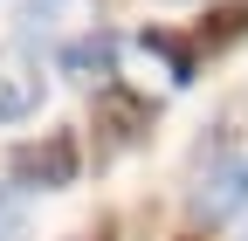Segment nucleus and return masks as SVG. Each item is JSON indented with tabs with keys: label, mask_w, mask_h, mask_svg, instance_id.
<instances>
[{
	"label": "nucleus",
	"mask_w": 248,
	"mask_h": 241,
	"mask_svg": "<svg viewBox=\"0 0 248 241\" xmlns=\"http://www.w3.org/2000/svg\"><path fill=\"white\" fill-rule=\"evenodd\" d=\"M186 241H200V234H186Z\"/></svg>",
	"instance_id": "nucleus-11"
},
{
	"label": "nucleus",
	"mask_w": 248,
	"mask_h": 241,
	"mask_svg": "<svg viewBox=\"0 0 248 241\" xmlns=\"http://www.w3.org/2000/svg\"><path fill=\"white\" fill-rule=\"evenodd\" d=\"M124 76H138L131 90H145V76H159L166 90H186L200 76V48H193V35H179V28H145V35H131L117 48V83Z\"/></svg>",
	"instance_id": "nucleus-2"
},
{
	"label": "nucleus",
	"mask_w": 248,
	"mask_h": 241,
	"mask_svg": "<svg viewBox=\"0 0 248 241\" xmlns=\"http://www.w3.org/2000/svg\"><path fill=\"white\" fill-rule=\"evenodd\" d=\"M42 90H48L42 62H35L21 42H0V124L35 117V110H42Z\"/></svg>",
	"instance_id": "nucleus-6"
},
{
	"label": "nucleus",
	"mask_w": 248,
	"mask_h": 241,
	"mask_svg": "<svg viewBox=\"0 0 248 241\" xmlns=\"http://www.w3.org/2000/svg\"><path fill=\"white\" fill-rule=\"evenodd\" d=\"M241 207H248V152L234 145V152H214L207 172L193 179V193H186V221H193V234H207V227L234 221Z\"/></svg>",
	"instance_id": "nucleus-4"
},
{
	"label": "nucleus",
	"mask_w": 248,
	"mask_h": 241,
	"mask_svg": "<svg viewBox=\"0 0 248 241\" xmlns=\"http://www.w3.org/2000/svg\"><path fill=\"white\" fill-rule=\"evenodd\" d=\"M28 234V200L14 186H0V241H21Z\"/></svg>",
	"instance_id": "nucleus-9"
},
{
	"label": "nucleus",
	"mask_w": 248,
	"mask_h": 241,
	"mask_svg": "<svg viewBox=\"0 0 248 241\" xmlns=\"http://www.w3.org/2000/svg\"><path fill=\"white\" fill-rule=\"evenodd\" d=\"M152 124H159V97H145L131 83H104L90 97V152H97V166L152 145Z\"/></svg>",
	"instance_id": "nucleus-1"
},
{
	"label": "nucleus",
	"mask_w": 248,
	"mask_h": 241,
	"mask_svg": "<svg viewBox=\"0 0 248 241\" xmlns=\"http://www.w3.org/2000/svg\"><path fill=\"white\" fill-rule=\"evenodd\" d=\"M69 241H117V214H90V221H83Z\"/></svg>",
	"instance_id": "nucleus-10"
},
{
	"label": "nucleus",
	"mask_w": 248,
	"mask_h": 241,
	"mask_svg": "<svg viewBox=\"0 0 248 241\" xmlns=\"http://www.w3.org/2000/svg\"><path fill=\"white\" fill-rule=\"evenodd\" d=\"M193 35V48H200V62H214V55H228L234 42H248V0H214V7L186 28Z\"/></svg>",
	"instance_id": "nucleus-8"
},
{
	"label": "nucleus",
	"mask_w": 248,
	"mask_h": 241,
	"mask_svg": "<svg viewBox=\"0 0 248 241\" xmlns=\"http://www.w3.org/2000/svg\"><path fill=\"white\" fill-rule=\"evenodd\" d=\"M207 7H214V0H207Z\"/></svg>",
	"instance_id": "nucleus-12"
},
{
	"label": "nucleus",
	"mask_w": 248,
	"mask_h": 241,
	"mask_svg": "<svg viewBox=\"0 0 248 241\" xmlns=\"http://www.w3.org/2000/svg\"><path fill=\"white\" fill-rule=\"evenodd\" d=\"M76 172H83L76 131H42V138H21L14 152H7L14 193H62V186H76Z\"/></svg>",
	"instance_id": "nucleus-3"
},
{
	"label": "nucleus",
	"mask_w": 248,
	"mask_h": 241,
	"mask_svg": "<svg viewBox=\"0 0 248 241\" xmlns=\"http://www.w3.org/2000/svg\"><path fill=\"white\" fill-rule=\"evenodd\" d=\"M14 28L28 42H48L62 55L69 42H83V35L104 28V0H14Z\"/></svg>",
	"instance_id": "nucleus-5"
},
{
	"label": "nucleus",
	"mask_w": 248,
	"mask_h": 241,
	"mask_svg": "<svg viewBox=\"0 0 248 241\" xmlns=\"http://www.w3.org/2000/svg\"><path fill=\"white\" fill-rule=\"evenodd\" d=\"M117 48H124V42L110 35V28H97V35L69 42L55 62H62V76H76V83H90V90H104V83H117Z\"/></svg>",
	"instance_id": "nucleus-7"
}]
</instances>
